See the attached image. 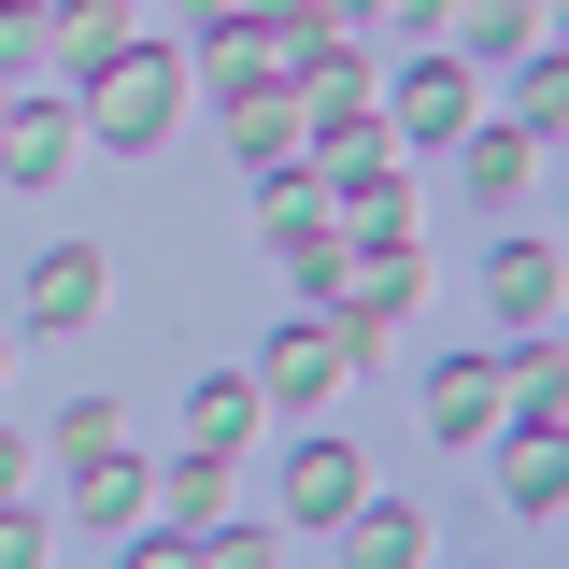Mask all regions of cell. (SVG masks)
Returning <instances> with one entry per match:
<instances>
[{
  "label": "cell",
  "mask_w": 569,
  "mask_h": 569,
  "mask_svg": "<svg viewBox=\"0 0 569 569\" xmlns=\"http://www.w3.org/2000/svg\"><path fill=\"white\" fill-rule=\"evenodd\" d=\"M186 100H200V71L171 58V43H157V29H142V43H114V58L100 71H71V114H86V142H171V114H186Z\"/></svg>",
  "instance_id": "cell-1"
},
{
  "label": "cell",
  "mask_w": 569,
  "mask_h": 569,
  "mask_svg": "<svg viewBox=\"0 0 569 569\" xmlns=\"http://www.w3.org/2000/svg\"><path fill=\"white\" fill-rule=\"evenodd\" d=\"M470 114H485V71H470V58H441V43L399 58V86H385V142H456Z\"/></svg>",
  "instance_id": "cell-2"
},
{
  "label": "cell",
  "mask_w": 569,
  "mask_h": 569,
  "mask_svg": "<svg viewBox=\"0 0 569 569\" xmlns=\"http://www.w3.org/2000/svg\"><path fill=\"white\" fill-rule=\"evenodd\" d=\"M299 142H313V157H356V142H385V86H370V58H313L299 71Z\"/></svg>",
  "instance_id": "cell-3"
},
{
  "label": "cell",
  "mask_w": 569,
  "mask_h": 569,
  "mask_svg": "<svg viewBox=\"0 0 569 569\" xmlns=\"http://www.w3.org/2000/svg\"><path fill=\"white\" fill-rule=\"evenodd\" d=\"M556 242H541V228H512V242H498L485 257V313H498V342H556Z\"/></svg>",
  "instance_id": "cell-4"
},
{
  "label": "cell",
  "mask_w": 569,
  "mask_h": 569,
  "mask_svg": "<svg viewBox=\"0 0 569 569\" xmlns=\"http://www.w3.org/2000/svg\"><path fill=\"white\" fill-rule=\"evenodd\" d=\"M342 370H356V356H342V328H328V313H284L271 356H257V399H271V413H313Z\"/></svg>",
  "instance_id": "cell-5"
},
{
  "label": "cell",
  "mask_w": 569,
  "mask_h": 569,
  "mask_svg": "<svg viewBox=\"0 0 569 569\" xmlns=\"http://www.w3.org/2000/svg\"><path fill=\"white\" fill-rule=\"evenodd\" d=\"M370 485V441H342V427H313L299 456H284V527H342V498Z\"/></svg>",
  "instance_id": "cell-6"
},
{
  "label": "cell",
  "mask_w": 569,
  "mask_h": 569,
  "mask_svg": "<svg viewBox=\"0 0 569 569\" xmlns=\"http://www.w3.org/2000/svg\"><path fill=\"white\" fill-rule=\"evenodd\" d=\"M498 413H512V356H441L427 370V427L441 441H498Z\"/></svg>",
  "instance_id": "cell-7"
},
{
  "label": "cell",
  "mask_w": 569,
  "mask_h": 569,
  "mask_svg": "<svg viewBox=\"0 0 569 569\" xmlns=\"http://www.w3.org/2000/svg\"><path fill=\"white\" fill-rule=\"evenodd\" d=\"M541 157H556V142L512 129V114H470V129H456V171H470V200H498V213L541 186Z\"/></svg>",
  "instance_id": "cell-8"
},
{
  "label": "cell",
  "mask_w": 569,
  "mask_h": 569,
  "mask_svg": "<svg viewBox=\"0 0 569 569\" xmlns=\"http://www.w3.org/2000/svg\"><path fill=\"white\" fill-rule=\"evenodd\" d=\"M100 299H114V271H100L86 242H43V257H29V328H43V342H58V328H86Z\"/></svg>",
  "instance_id": "cell-9"
},
{
  "label": "cell",
  "mask_w": 569,
  "mask_h": 569,
  "mask_svg": "<svg viewBox=\"0 0 569 569\" xmlns=\"http://www.w3.org/2000/svg\"><path fill=\"white\" fill-rule=\"evenodd\" d=\"M441 29H456V43H441V58H527V43H556V0H456V14H441Z\"/></svg>",
  "instance_id": "cell-10"
},
{
  "label": "cell",
  "mask_w": 569,
  "mask_h": 569,
  "mask_svg": "<svg viewBox=\"0 0 569 569\" xmlns=\"http://www.w3.org/2000/svg\"><path fill=\"white\" fill-rule=\"evenodd\" d=\"M71 157H86V114H71V100H14V129H0V171H14V186H58Z\"/></svg>",
  "instance_id": "cell-11"
},
{
  "label": "cell",
  "mask_w": 569,
  "mask_h": 569,
  "mask_svg": "<svg viewBox=\"0 0 569 569\" xmlns=\"http://www.w3.org/2000/svg\"><path fill=\"white\" fill-rule=\"evenodd\" d=\"M114 43H142L129 0H43V71H100Z\"/></svg>",
  "instance_id": "cell-12"
},
{
  "label": "cell",
  "mask_w": 569,
  "mask_h": 569,
  "mask_svg": "<svg viewBox=\"0 0 569 569\" xmlns=\"http://www.w3.org/2000/svg\"><path fill=\"white\" fill-rule=\"evenodd\" d=\"M342 556H356V569H427V512L356 485V498H342Z\"/></svg>",
  "instance_id": "cell-13"
},
{
  "label": "cell",
  "mask_w": 569,
  "mask_h": 569,
  "mask_svg": "<svg viewBox=\"0 0 569 569\" xmlns=\"http://www.w3.org/2000/svg\"><path fill=\"white\" fill-rule=\"evenodd\" d=\"M498 485H512V512H541V527H556V498H569V441H541V427H498Z\"/></svg>",
  "instance_id": "cell-14"
},
{
  "label": "cell",
  "mask_w": 569,
  "mask_h": 569,
  "mask_svg": "<svg viewBox=\"0 0 569 569\" xmlns=\"http://www.w3.org/2000/svg\"><path fill=\"white\" fill-rule=\"evenodd\" d=\"M228 114V142H242V171H271V157H313L299 142V86H257V100H213Z\"/></svg>",
  "instance_id": "cell-15"
},
{
  "label": "cell",
  "mask_w": 569,
  "mask_h": 569,
  "mask_svg": "<svg viewBox=\"0 0 569 569\" xmlns=\"http://www.w3.org/2000/svg\"><path fill=\"white\" fill-rule=\"evenodd\" d=\"M257 427H271V399H257V370H213L200 399H186V441H213V456H242Z\"/></svg>",
  "instance_id": "cell-16"
},
{
  "label": "cell",
  "mask_w": 569,
  "mask_h": 569,
  "mask_svg": "<svg viewBox=\"0 0 569 569\" xmlns=\"http://www.w3.org/2000/svg\"><path fill=\"white\" fill-rule=\"evenodd\" d=\"M71 498H86V527H114V541H129V527H142V498H157V470L114 441V456H86V470H71Z\"/></svg>",
  "instance_id": "cell-17"
},
{
  "label": "cell",
  "mask_w": 569,
  "mask_h": 569,
  "mask_svg": "<svg viewBox=\"0 0 569 569\" xmlns=\"http://www.w3.org/2000/svg\"><path fill=\"white\" fill-rule=\"evenodd\" d=\"M142 512H157V527H186V541H200L213 512H228V456H213V441H186V456H171V485L142 498Z\"/></svg>",
  "instance_id": "cell-18"
},
{
  "label": "cell",
  "mask_w": 569,
  "mask_h": 569,
  "mask_svg": "<svg viewBox=\"0 0 569 569\" xmlns=\"http://www.w3.org/2000/svg\"><path fill=\"white\" fill-rule=\"evenodd\" d=\"M257 228H271V242L328 228V171H313V157H271V171H257Z\"/></svg>",
  "instance_id": "cell-19"
},
{
  "label": "cell",
  "mask_w": 569,
  "mask_h": 569,
  "mask_svg": "<svg viewBox=\"0 0 569 569\" xmlns=\"http://www.w3.org/2000/svg\"><path fill=\"white\" fill-rule=\"evenodd\" d=\"M556 114H569V58H556V43H527V58H512V129L556 142Z\"/></svg>",
  "instance_id": "cell-20"
},
{
  "label": "cell",
  "mask_w": 569,
  "mask_h": 569,
  "mask_svg": "<svg viewBox=\"0 0 569 569\" xmlns=\"http://www.w3.org/2000/svg\"><path fill=\"white\" fill-rule=\"evenodd\" d=\"M200 569H284V512L257 527V512H213L200 527Z\"/></svg>",
  "instance_id": "cell-21"
},
{
  "label": "cell",
  "mask_w": 569,
  "mask_h": 569,
  "mask_svg": "<svg viewBox=\"0 0 569 569\" xmlns=\"http://www.w3.org/2000/svg\"><path fill=\"white\" fill-rule=\"evenodd\" d=\"M114 441H129V399H71L43 456H71V470H86V456H114Z\"/></svg>",
  "instance_id": "cell-22"
},
{
  "label": "cell",
  "mask_w": 569,
  "mask_h": 569,
  "mask_svg": "<svg viewBox=\"0 0 569 569\" xmlns=\"http://www.w3.org/2000/svg\"><path fill=\"white\" fill-rule=\"evenodd\" d=\"M0 86H14V100L43 86V14H29V0H0Z\"/></svg>",
  "instance_id": "cell-23"
},
{
  "label": "cell",
  "mask_w": 569,
  "mask_h": 569,
  "mask_svg": "<svg viewBox=\"0 0 569 569\" xmlns=\"http://www.w3.org/2000/svg\"><path fill=\"white\" fill-rule=\"evenodd\" d=\"M0 569H43V512L29 498H0Z\"/></svg>",
  "instance_id": "cell-24"
},
{
  "label": "cell",
  "mask_w": 569,
  "mask_h": 569,
  "mask_svg": "<svg viewBox=\"0 0 569 569\" xmlns=\"http://www.w3.org/2000/svg\"><path fill=\"white\" fill-rule=\"evenodd\" d=\"M370 14H385V29H399V43H427V29H441V14H456V0H370Z\"/></svg>",
  "instance_id": "cell-25"
},
{
  "label": "cell",
  "mask_w": 569,
  "mask_h": 569,
  "mask_svg": "<svg viewBox=\"0 0 569 569\" xmlns=\"http://www.w3.org/2000/svg\"><path fill=\"white\" fill-rule=\"evenodd\" d=\"M29 456H43V441H14V427H0V498H29Z\"/></svg>",
  "instance_id": "cell-26"
},
{
  "label": "cell",
  "mask_w": 569,
  "mask_h": 569,
  "mask_svg": "<svg viewBox=\"0 0 569 569\" xmlns=\"http://www.w3.org/2000/svg\"><path fill=\"white\" fill-rule=\"evenodd\" d=\"M0 129H14V86H0Z\"/></svg>",
  "instance_id": "cell-27"
},
{
  "label": "cell",
  "mask_w": 569,
  "mask_h": 569,
  "mask_svg": "<svg viewBox=\"0 0 569 569\" xmlns=\"http://www.w3.org/2000/svg\"><path fill=\"white\" fill-rule=\"evenodd\" d=\"M0 356H14V328H0Z\"/></svg>",
  "instance_id": "cell-28"
},
{
  "label": "cell",
  "mask_w": 569,
  "mask_h": 569,
  "mask_svg": "<svg viewBox=\"0 0 569 569\" xmlns=\"http://www.w3.org/2000/svg\"><path fill=\"white\" fill-rule=\"evenodd\" d=\"M29 14H43V0H29Z\"/></svg>",
  "instance_id": "cell-29"
}]
</instances>
